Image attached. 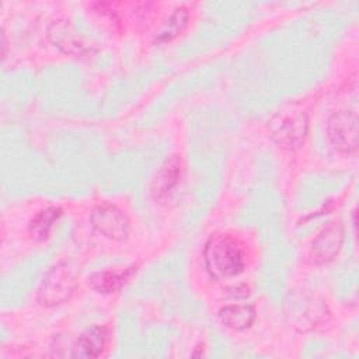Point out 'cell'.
I'll list each match as a JSON object with an SVG mask.
<instances>
[{
    "label": "cell",
    "instance_id": "obj_1",
    "mask_svg": "<svg viewBox=\"0 0 359 359\" xmlns=\"http://www.w3.org/2000/svg\"><path fill=\"white\" fill-rule=\"evenodd\" d=\"M203 258L208 272L216 279L233 278L245 266L241 244L229 234L210 236L205 244Z\"/></svg>",
    "mask_w": 359,
    "mask_h": 359
},
{
    "label": "cell",
    "instance_id": "obj_2",
    "mask_svg": "<svg viewBox=\"0 0 359 359\" xmlns=\"http://www.w3.org/2000/svg\"><path fill=\"white\" fill-rule=\"evenodd\" d=\"M269 133L273 142L287 150L299 149L309 132V119L300 111H279L268 122Z\"/></svg>",
    "mask_w": 359,
    "mask_h": 359
},
{
    "label": "cell",
    "instance_id": "obj_3",
    "mask_svg": "<svg viewBox=\"0 0 359 359\" xmlns=\"http://www.w3.org/2000/svg\"><path fill=\"white\" fill-rule=\"evenodd\" d=\"M76 279V272L67 262L55 264L48 271L38 289V302L48 307L62 304L73 294L77 285Z\"/></svg>",
    "mask_w": 359,
    "mask_h": 359
},
{
    "label": "cell",
    "instance_id": "obj_4",
    "mask_svg": "<svg viewBox=\"0 0 359 359\" xmlns=\"http://www.w3.org/2000/svg\"><path fill=\"white\" fill-rule=\"evenodd\" d=\"M327 135L331 144L342 153H355L358 149V116L353 111H338L327 122Z\"/></svg>",
    "mask_w": 359,
    "mask_h": 359
},
{
    "label": "cell",
    "instance_id": "obj_5",
    "mask_svg": "<svg viewBox=\"0 0 359 359\" xmlns=\"http://www.w3.org/2000/svg\"><path fill=\"white\" fill-rule=\"evenodd\" d=\"M91 223L98 233L115 241L125 240L130 231V222L128 216L121 209L109 203L97 206L93 210Z\"/></svg>",
    "mask_w": 359,
    "mask_h": 359
},
{
    "label": "cell",
    "instance_id": "obj_6",
    "mask_svg": "<svg viewBox=\"0 0 359 359\" xmlns=\"http://www.w3.org/2000/svg\"><path fill=\"white\" fill-rule=\"evenodd\" d=\"M344 243V226L341 222L334 220L325 224L314 237L310 245V258L316 264H325L331 261Z\"/></svg>",
    "mask_w": 359,
    "mask_h": 359
},
{
    "label": "cell",
    "instance_id": "obj_7",
    "mask_svg": "<svg viewBox=\"0 0 359 359\" xmlns=\"http://www.w3.org/2000/svg\"><path fill=\"white\" fill-rule=\"evenodd\" d=\"M135 272H136L135 266H129L119 271L116 269L98 271L88 276V285L100 293H114L119 290L123 285H126Z\"/></svg>",
    "mask_w": 359,
    "mask_h": 359
},
{
    "label": "cell",
    "instance_id": "obj_8",
    "mask_svg": "<svg viewBox=\"0 0 359 359\" xmlns=\"http://www.w3.org/2000/svg\"><path fill=\"white\" fill-rule=\"evenodd\" d=\"M108 331L102 325H94L87 328L77 339L73 356L80 358H97L102 353L107 345Z\"/></svg>",
    "mask_w": 359,
    "mask_h": 359
},
{
    "label": "cell",
    "instance_id": "obj_9",
    "mask_svg": "<svg viewBox=\"0 0 359 359\" xmlns=\"http://www.w3.org/2000/svg\"><path fill=\"white\" fill-rule=\"evenodd\" d=\"M222 323L236 331L248 328L255 320V310L250 304H230L219 311Z\"/></svg>",
    "mask_w": 359,
    "mask_h": 359
},
{
    "label": "cell",
    "instance_id": "obj_10",
    "mask_svg": "<svg viewBox=\"0 0 359 359\" xmlns=\"http://www.w3.org/2000/svg\"><path fill=\"white\" fill-rule=\"evenodd\" d=\"M60 216H62V210L59 208L50 206L41 210L29 222V226H28L29 236L36 241L45 240L49 236L53 224L57 222Z\"/></svg>",
    "mask_w": 359,
    "mask_h": 359
},
{
    "label": "cell",
    "instance_id": "obj_11",
    "mask_svg": "<svg viewBox=\"0 0 359 359\" xmlns=\"http://www.w3.org/2000/svg\"><path fill=\"white\" fill-rule=\"evenodd\" d=\"M188 21V13L185 8H177L167 21L160 27V29L156 34V39L158 42H167L175 38L187 25Z\"/></svg>",
    "mask_w": 359,
    "mask_h": 359
},
{
    "label": "cell",
    "instance_id": "obj_12",
    "mask_svg": "<svg viewBox=\"0 0 359 359\" xmlns=\"http://www.w3.org/2000/svg\"><path fill=\"white\" fill-rule=\"evenodd\" d=\"M181 177V164L177 158H171L165 163L163 170L160 171L156 181V192L158 195H165L170 192L178 182Z\"/></svg>",
    "mask_w": 359,
    "mask_h": 359
},
{
    "label": "cell",
    "instance_id": "obj_13",
    "mask_svg": "<svg viewBox=\"0 0 359 359\" xmlns=\"http://www.w3.org/2000/svg\"><path fill=\"white\" fill-rule=\"evenodd\" d=\"M53 35L56 36L55 42H56L59 46L66 45V49H67V52H70V53L74 52L73 48H76V52H77V53H81V52L86 49V45H84L80 39H77V38L74 36V34L67 29L66 25H63V27H56Z\"/></svg>",
    "mask_w": 359,
    "mask_h": 359
}]
</instances>
